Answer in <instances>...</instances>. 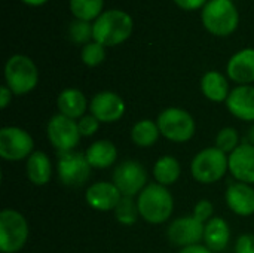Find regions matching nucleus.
Segmentation results:
<instances>
[{
    "label": "nucleus",
    "mask_w": 254,
    "mask_h": 253,
    "mask_svg": "<svg viewBox=\"0 0 254 253\" xmlns=\"http://www.w3.org/2000/svg\"><path fill=\"white\" fill-rule=\"evenodd\" d=\"M134 22L128 12L121 9L104 10L92 22L94 40L103 46H116L124 43L132 33Z\"/></svg>",
    "instance_id": "f257e3e1"
},
{
    "label": "nucleus",
    "mask_w": 254,
    "mask_h": 253,
    "mask_svg": "<svg viewBox=\"0 0 254 253\" xmlns=\"http://www.w3.org/2000/svg\"><path fill=\"white\" fill-rule=\"evenodd\" d=\"M205 30L214 36L232 34L240 24V13L232 0H210L201 12Z\"/></svg>",
    "instance_id": "f03ea898"
},
{
    "label": "nucleus",
    "mask_w": 254,
    "mask_h": 253,
    "mask_svg": "<svg viewBox=\"0 0 254 253\" xmlns=\"http://www.w3.org/2000/svg\"><path fill=\"white\" fill-rule=\"evenodd\" d=\"M140 216L150 224L165 222L174 209V201L168 189L159 183L147 185L138 195L137 200Z\"/></svg>",
    "instance_id": "7ed1b4c3"
},
{
    "label": "nucleus",
    "mask_w": 254,
    "mask_h": 253,
    "mask_svg": "<svg viewBox=\"0 0 254 253\" xmlns=\"http://www.w3.org/2000/svg\"><path fill=\"white\" fill-rule=\"evenodd\" d=\"M4 79L9 89L22 95L33 91L39 81V72L31 58L22 54L12 55L4 64Z\"/></svg>",
    "instance_id": "20e7f679"
},
{
    "label": "nucleus",
    "mask_w": 254,
    "mask_h": 253,
    "mask_svg": "<svg viewBox=\"0 0 254 253\" xmlns=\"http://www.w3.org/2000/svg\"><path fill=\"white\" fill-rule=\"evenodd\" d=\"M28 239V225L25 218L12 209L0 213V251L3 253L19 252Z\"/></svg>",
    "instance_id": "39448f33"
},
{
    "label": "nucleus",
    "mask_w": 254,
    "mask_h": 253,
    "mask_svg": "<svg viewBox=\"0 0 254 253\" xmlns=\"http://www.w3.org/2000/svg\"><path fill=\"white\" fill-rule=\"evenodd\" d=\"M159 131L171 142L183 143L193 137L195 121L189 112L180 107H168L158 116L156 121Z\"/></svg>",
    "instance_id": "423d86ee"
},
{
    "label": "nucleus",
    "mask_w": 254,
    "mask_h": 253,
    "mask_svg": "<svg viewBox=\"0 0 254 253\" xmlns=\"http://www.w3.org/2000/svg\"><path fill=\"white\" fill-rule=\"evenodd\" d=\"M192 176L201 183H214L220 180L229 169V158L217 148H207L196 154L192 161Z\"/></svg>",
    "instance_id": "0eeeda50"
},
{
    "label": "nucleus",
    "mask_w": 254,
    "mask_h": 253,
    "mask_svg": "<svg viewBox=\"0 0 254 253\" xmlns=\"http://www.w3.org/2000/svg\"><path fill=\"white\" fill-rule=\"evenodd\" d=\"M58 176L63 185L77 188L82 186L91 176V164L86 160V155L70 151L58 154Z\"/></svg>",
    "instance_id": "6e6552de"
},
{
    "label": "nucleus",
    "mask_w": 254,
    "mask_h": 253,
    "mask_svg": "<svg viewBox=\"0 0 254 253\" xmlns=\"http://www.w3.org/2000/svg\"><path fill=\"white\" fill-rule=\"evenodd\" d=\"M31 136L18 127H4L0 130V157L6 161H21L33 154Z\"/></svg>",
    "instance_id": "1a4fd4ad"
},
{
    "label": "nucleus",
    "mask_w": 254,
    "mask_h": 253,
    "mask_svg": "<svg viewBox=\"0 0 254 253\" xmlns=\"http://www.w3.org/2000/svg\"><path fill=\"white\" fill-rule=\"evenodd\" d=\"M48 137L58 154H64L73 151L79 145L80 133L74 119L58 113L48 124Z\"/></svg>",
    "instance_id": "9d476101"
},
{
    "label": "nucleus",
    "mask_w": 254,
    "mask_h": 253,
    "mask_svg": "<svg viewBox=\"0 0 254 253\" xmlns=\"http://www.w3.org/2000/svg\"><path fill=\"white\" fill-rule=\"evenodd\" d=\"M146 182L147 173L137 161H124L113 173V183L124 197H134L135 194L141 192Z\"/></svg>",
    "instance_id": "9b49d317"
},
{
    "label": "nucleus",
    "mask_w": 254,
    "mask_h": 253,
    "mask_svg": "<svg viewBox=\"0 0 254 253\" xmlns=\"http://www.w3.org/2000/svg\"><path fill=\"white\" fill-rule=\"evenodd\" d=\"M205 227L202 222L195 219L193 216H185L176 219L168 227V239L173 245L188 248L198 245L204 239Z\"/></svg>",
    "instance_id": "f8f14e48"
},
{
    "label": "nucleus",
    "mask_w": 254,
    "mask_h": 253,
    "mask_svg": "<svg viewBox=\"0 0 254 253\" xmlns=\"http://www.w3.org/2000/svg\"><path fill=\"white\" fill-rule=\"evenodd\" d=\"M92 116H95L100 122H115L122 118L125 113V103L122 97L112 91H103L94 95L89 104Z\"/></svg>",
    "instance_id": "ddd939ff"
},
{
    "label": "nucleus",
    "mask_w": 254,
    "mask_h": 253,
    "mask_svg": "<svg viewBox=\"0 0 254 253\" xmlns=\"http://www.w3.org/2000/svg\"><path fill=\"white\" fill-rule=\"evenodd\" d=\"M85 198L92 209L100 212H107L116 209V206L122 200V194L115 183L97 182L88 188Z\"/></svg>",
    "instance_id": "4468645a"
},
{
    "label": "nucleus",
    "mask_w": 254,
    "mask_h": 253,
    "mask_svg": "<svg viewBox=\"0 0 254 253\" xmlns=\"http://www.w3.org/2000/svg\"><path fill=\"white\" fill-rule=\"evenodd\" d=\"M232 176L243 183H254V145H240L229 157Z\"/></svg>",
    "instance_id": "2eb2a0df"
},
{
    "label": "nucleus",
    "mask_w": 254,
    "mask_h": 253,
    "mask_svg": "<svg viewBox=\"0 0 254 253\" xmlns=\"http://www.w3.org/2000/svg\"><path fill=\"white\" fill-rule=\"evenodd\" d=\"M226 106L229 112L243 121H254V86L240 85L231 91Z\"/></svg>",
    "instance_id": "dca6fc26"
},
{
    "label": "nucleus",
    "mask_w": 254,
    "mask_h": 253,
    "mask_svg": "<svg viewBox=\"0 0 254 253\" xmlns=\"http://www.w3.org/2000/svg\"><path fill=\"white\" fill-rule=\"evenodd\" d=\"M228 76L241 85L254 82V49L246 48L234 54L228 63Z\"/></svg>",
    "instance_id": "f3484780"
},
{
    "label": "nucleus",
    "mask_w": 254,
    "mask_h": 253,
    "mask_svg": "<svg viewBox=\"0 0 254 253\" xmlns=\"http://www.w3.org/2000/svg\"><path fill=\"white\" fill-rule=\"evenodd\" d=\"M226 203L234 213L250 216L254 213V189L249 183H232L226 191Z\"/></svg>",
    "instance_id": "a211bd4d"
},
{
    "label": "nucleus",
    "mask_w": 254,
    "mask_h": 253,
    "mask_svg": "<svg viewBox=\"0 0 254 253\" xmlns=\"http://www.w3.org/2000/svg\"><path fill=\"white\" fill-rule=\"evenodd\" d=\"M60 113L70 118V119H80L82 116H85V110H86V98L83 95L82 91L76 89V88H67L64 89L57 100Z\"/></svg>",
    "instance_id": "6ab92c4d"
},
{
    "label": "nucleus",
    "mask_w": 254,
    "mask_h": 253,
    "mask_svg": "<svg viewBox=\"0 0 254 253\" xmlns=\"http://www.w3.org/2000/svg\"><path fill=\"white\" fill-rule=\"evenodd\" d=\"M229 237H231V231L225 219L211 218L205 225L204 242L211 252H222L228 246Z\"/></svg>",
    "instance_id": "aec40b11"
},
{
    "label": "nucleus",
    "mask_w": 254,
    "mask_h": 253,
    "mask_svg": "<svg viewBox=\"0 0 254 253\" xmlns=\"http://www.w3.org/2000/svg\"><path fill=\"white\" fill-rule=\"evenodd\" d=\"M201 89L202 94L214 101V103H220L228 100L229 97V84L226 81V78L220 73V72H207L202 79H201Z\"/></svg>",
    "instance_id": "412c9836"
},
{
    "label": "nucleus",
    "mask_w": 254,
    "mask_h": 253,
    "mask_svg": "<svg viewBox=\"0 0 254 253\" xmlns=\"http://www.w3.org/2000/svg\"><path fill=\"white\" fill-rule=\"evenodd\" d=\"M85 155L92 169H107L116 161L118 151L112 142L98 140L88 148Z\"/></svg>",
    "instance_id": "4be33fe9"
},
{
    "label": "nucleus",
    "mask_w": 254,
    "mask_h": 253,
    "mask_svg": "<svg viewBox=\"0 0 254 253\" xmlns=\"http://www.w3.org/2000/svg\"><path fill=\"white\" fill-rule=\"evenodd\" d=\"M27 174H28V179L31 180V183L39 185V186L46 185L52 174V167H51L49 158L40 151L33 152L27 160Z\"/></svg>",
    "instance_id": "5701e85b"
},
{
    "label": "nucleus",
    "mask_w": 254,
    "mask_h": 253,
    "mask_svg": "<svg viewBox=\"0 0 254 253\" xmlns=\"http://www.w3.org/2000/svg\"><path fill=\"white\" fill-rule=\"evenodd\" d=\"M180 173H182L180 163L174 157H170V155L159 158L155 164V169H153L155 179L162 186L173 185L179 179Z\"/></svg>",
    "instance_id": "b1692460"
},
{
    "label": "nucleus",
    "mask_w": 254,
    "mask_h": 253,
    "mask_svg": "<svg viewBox=\"0 0 254 253\" xmlns=\"http://www.w3.org/2000/svg\"><path fill=\"white\" fill-rule=\"evenodd\" d=\"M159 134H161V131H159L158 124L153 122V121H150V119L138 121L132 127V130H131V139H132V142L137 146H141V148L152 146L158 140Z\"/></svg>",
    "instance_id": "393cba45"
},
{
    "label": "nucleus",
    "mask_w": 254,
    "mask_h": 253,
    "mask_svg": "<svg viewBox=\"0 0 254 253\" xmlns=\"http://www.w3.org/2000/svg\"><path fill=\"white\" fill-rule=\"evenodd\" d=\"M68 6L76 19L91 22L103 13L104 0H70Z\"/></svg>",
    "instance_id": "a878e982"
},
{
    "label": "nucleus",
    "mask_w": 254,
    "mask_h": 253,
    "mask_svg": "<svg viewBox=\"0 0 254 253\" xmlns=\"http://www.w3.org/2000/svg\"><path fill=\"white\" fill-rule=\"evenodd\" d=\"M140 212H138V206L137 203L132 200V197H122V200L119 201V204L115 209V216L116 219L124 224V225H131L135 224L137 218H138Z\"/></svg>",
    "instance_id": "bb28decb"
},
{
    "label": "nucleus",
    "mask_w": 254,
    "mask_h": 253,
    "mask_svg": "<svg viewBox=\"0 0 254 253\" xmlns=\"http://www.w3.org/2000/svg\"><path fill=\"white\" fill-rule=\"evenodd\" d=\"M80 58L83 61V64H86L88 67H95L98 64H101L106 58V46H103L101 43L92 40L86 45H83L82 52H80Z\"/></svg>",
    "instance_id": "cd10ccee"
},
{
    "label": "nucleus",
    "mask_w": 254,
    "mask_h": 253,
    "mask_svg": "<svg viewBox=\"0 0 254 253\" xmlns=\"http://www.w3.org/2000/svg\"><path fill=\"white\" fill-rule=\"evenodd\" d=\"M68 36L70 39L76 43V45H82V43H89L91 39H94L92 34V24L88 21H80V19H74L70 25H68Z\"/></svg>",
    "instance_id": "c85d7f7f"
},
{
    "label": "nucleus",
    "mask_w": 254,
    "mask_h": 253,
    "mask_svg": "<svg viewBox=\"0 0 254 253\" xmlns=\"http://www.w3.org/2000/svg\"><path fill=\"white\" fill-rule=\"evenodd\" d=\"M238 133L235 128L226 127L223 130L219 131L217 137H216V148L220 149L222 152H234L238 148Z\"/></svg>",
    "instance_id": "c756f323"
},
{
    "label": "nucleus",
    "mask_w": 254,
    "mask_h": 253,
    "mask_svg": "<svg viewBox=\"0 0 254 253\" xmlns=\"http://www.w3.org/2000/svg\"><path fill=\"white\" fill-rule=\"evenodd\" d=\"M98 124H100V121L95 118V116H92V115H89V116H82L80 119H79V122H77V127H79V133H80V136H92L97 130H98Z\"/></svg>",
    "instance_id": "7c9ffc66"
},
{
    "label": "nucleus",
    "mask_w": 254,
    "mask_h": 253,
    "mask_svg": "<svg viewBox=\"0 0 254 253\" xmlns=\"http://www.w3.org/2000/svg\"><path fill=\"white\" fill-rule=\"evenodd\" d=\"M213 212H214V207L213 204L208 201V200H202L199 201L196 206H195V210H193V218L198 219L199 222H207L211 219L213 216Z\"/></svg>",
    "instance_id": "2f4dec72"
},
{
    "label": "nucleus",
    "mask_w": 254,
    "mask_h": 253,
    "mask_svg": "<svg viewBox=\"0 0 254 253\" xmlns=\"http://www.w3.org/2000/svg\"><path fill=\"white\" fill-rule=\"evenodd\" d=\"M237 253H254V236L252 234H244L238 239L237 242Z\"/></svg>",
    "instance_id": "473e14b6"
},
{
    "label": "nucleus",
    "mask_w": 254,
    "mask_h": 253,
    "mask_svg": "<svg viewBox=\"0 0 254 253\" xmlns=\"http://www.w3.org/2000/svg\"><path fill=\"white\" fill-rule=\"evenodd\" d=\"M174 3L183 10H196L204 7L208 3V0H174Z\"/></svg>",
    "instance_id": "72a5a7b5"
},
{
    "label": "nucleus",
    "mask_w": 254,
    "mask_h": 253,
    "mask_svg": "<svg viewBox=\"0 0 254 253\" xmlns=\"http://www.w3.org/2000/svg\"><path fill=\"white\" fill-rule=\"evenodd\" d=\"M12 94H13V92L9 89L7 85H3V86L0 88V107H1V109H4V107L10 103Z\"/></svg>",
    "instance_id": "f704fd0d"
},
{
    "label": "nucleus",
    "mask_w": 254,
    "mask_h": 253,
    "mask_svg": "<svg viewBox=\"0 0 254 253\" xmlns=\"http://www.w3.org/2000/svg\"><path fill=\"white\" fill-rule=\"evenodd\" d=\"M179 253H213L207 246H201V245H193V246H188L183 248Z\"/></svg>",
    "instance_id": "c9c22d12"
},
{
    "label": "nucleus",
    "mask_w": 254,
    "mask_h": 253,
    "mask_svg": "<svg viewBox=\"0 0 254 253\" xmlns=\"http://www.w3.org/2000/svg\"><path fill=\"white\" fill-rule=\"evenodd\" d=\"M21 1H24L25 4H30V6H42V4H45L48 0H21Z\"/></svg>",
    "instance_id": "e433bc0d"
},
{
    "label": "nucleus",
    "mask_w": 254,
    "mask_h": 253,
    "mask_svg": "<svg viewBox=\"0 0 254 253\" xmlns=\"http://www.w3.org/2000/svg\"><path fill=\"white\" fill-rule=\"evenodd\" d=\"M249 139L252 140V143H250V145H254V127H252V130L249 131Z\"/></svg>",
    "instance_id": "4c0bfd02"
}]
</instances>
